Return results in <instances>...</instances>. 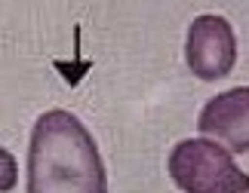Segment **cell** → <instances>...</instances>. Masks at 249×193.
<instances>
[{"instance_id":"obj_2","label":"cell","mask_w":249,"mask_h":193,"mask_svg":"<svg viewBox=\"0 0 249 193\" xmlns=\"http://www.w3.org/2000/svg\"><path fill=\"white\" fill-rule=\"evenodd\" d=\"M169 178L185 193H249V175L213 138H185L169 153Z\"/></svg>"},{"instance_id":"obj_5","label":"cell","mask_w":249,"mask_h":193,"mask_svg":"<svg viewBox=\"0 0 249 193\" xmlns=\"http://www.w3.org/2000/svg\"><path fill=\"white\" fill-rule=\"evenodd\" d=\"M18 181V166H16V157L9 153L6 147H0V193H9Z\"/></svg>"},{"instance_id":"obj_3","label":"cell","mask_w":249,"mask_h":193,"mask_svg":"<svg viewBox=\"0 0 249 193\" xmlns=\"http://www.w3.org/2000/svg\"><path fill=\"white\" fill-rule=\"evenodd\" d=\"M185 62L191 67V74L206 83L222 80V77L231 74L237 64V34L231 22L215 13L197 16L188 25Z\"/></svg>"},{"instance_id":"obj_4","label":"cell","mask_w":249,"mask_h":193,"mask_svg":"<svg viewBox=\"0 0 249 193\" xmlns=\"http://www.w3.org/2000/svg\"><path fill=\"white\" fill-rule=\"evenodd\" d=\"M203 138L222 141L231 153H249V86H234L203 104L197 117Z\"/></svg>"},{"instance_id":"obj_1","label":"cell","mask_w":249,"mask_h":193,"mask_svg":"<svg viewBox=\"0 0 249 193\" xmlns=\"http://www.w3.org/2000/svg\"><path fill=\"white\" fill-rule=\"evenodd\" d=\"M28 193H108L99 144L71 111L37 117L28 144Z\"/></svg>"}]
</instances>
